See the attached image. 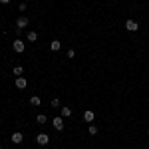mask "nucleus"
<instances>
[{
  "instance_id": "f257e3e1",
  "label": "nucleus",
  "mask_w": 149,
  "mask_h": 149,
  "mask_svg": "<svg viewBox=\"0 0 149 149\" xmlns=\"http://www.w3.org/2000/svg\"><path fill=\"white\" fill-rule=\"evenodd\" d=\"M12 48H14V52H24V50H26V44H24L20 38H16V40L12 42Z\"/></svg>"
},
{
  "instance_id": "f03ea898",
  "label": "nucleus",
  "mask_w": 149,
  "mask_h": 149,
  "mask_svg": "<svg viewBox=\"0 0 149 149\" xmlns=\"http://www.w3.org/2000/svg\"><path fill=\"white\" fill-rule=\"evenodd\" d=\"M125 30H129V32H137L139 24L135 22V20H127V22H125Z\"/></svg>"
},
{
  "instance_id": "7ed1b4c3",
  "label": "nucleus",
  "mask_w": 149,
  "mask_h": 149,
  "mask_svg": "<svg viewBox=\"0 0 149 149\" xmlns=\"http://www.w3.org/2000/svg\"><path fill=\"white\" fill-rule=\"evenodd\" d=\"M28 24H30V20H28L26 16H20V18L16 20V28H20V30H24V28H26Z\"/></svg>"
},
{
  "instance_id": "20e7f679",
  "label": "nucleus",
  "mask_w": 149,
  "mask_h": 149,
  "mask_svg": "<svg viewBox=\"0 0 149 149\" xmlns=\"http://www.w3.org/2000/svg\"><path fill=\"white\" fill-rule=\"evenodd\" d=\"M36 141H38V145H48V143H50V137H48L46 133H38Z\"/></svg>"
},
{
  "instance_id": "39448f33",
  "label": "nucleus",
  "mask_w": 149,
  "mask_h": 149,
  "mask_svg": "<svg viewBox=\"0 0 149 149\" xmlns=\"http://www.w3.org/2000/svg\"><path fill=\"white\" fill-rule=\"evenodd\" d=\"M26 86H28V80H26V78H22V76L16 78V88H18V90H24Z\"/></svg>"
},
{
  "instance_id": "423d86ee",
  "label": "nucleus",
  "mask_w": 149,
  "mask_h": 149,
  "mask_svg": "<svg viewBox=\"0 0 149 149\" xmlns=\"http://www.w3.org/2000/svg\"><path fill=\"white\" fill-rule=\"evenodd\" d=\"M54 127H56L58 131H62L64 129V119L62 117H54Z\"/></svg>"
},
{
  "instance_id": "0eeeda50",
  "label": "nucleus",
  "mask_w": 149,
  "mask_h": 149,
  "mask_svg": "<svg viewBox=\"0 0 149 149\" xmlns=\"http://www.w3.org/2000/svg\"><path fill=\"white\" fill-rule=\"evenodd\" d=\"M60 48H62V42H58V40H52V42H50V50H52V52H58Z\"/></svg>"
},
{
  "instance_id": "6e6552de",
  "label": "nucleus",
  "mask_w": 149,
  "mask_h": 149,
  "mask_svg": "<svg viewBox=\"0 0 149 149\" xmlns=\"http://www.w3.org/2000/svg\"><path fill=\"white\" fill-rule=\"evenodd\" d=\"M22 133L20 131H16V133H12V143H22Z\"/></svg>"
},
{
  "instance_id": "1a4fd4ad",
  "label": "nucleus",
  "mask_w": 149,
  "mask_h": 149,
  "mask_svg": "<svg viewBox=\"0 0 149 149\" xmlns=\"http://www.w3.org/2000/svg\"><path fill=\"white\" fill-rule=\"evenodd\" d=\"M93 117H95V113H93L92 109H88V111H84V119H86V121H93Z\"/></svg>"
},
{
  "instance_id": "9d476101",
  "label": "nucleus",
  "mask_w": 149,
  "mask_h": 149,
  "mask_svg": "<svg viewBox=\"0 0 149 149\" xmlns=\"http://www.w3.org/2000/svg\"><path fill=\"white\" fill-rule=\"evenodd\" d=\"M30 103H32V105H36V107H40V103H42V100H40L38 95H32V97H30Z\"/></svg>"
},
{
  "instance_id": "9b49d317",
  "label": "nucleus",
  "mask_w": 149,
  "mask_h": 149,
  "mask_svg": "<svg viewBox=\"0 0 149 149\" xmlns=\"http://www.w3.org/2000/svg\"><path fill=\"white\" fill-rule=\"evenodd\" d=\"M72 115V107H62V117H70Z\"/></svg>"
},
{
  "instance_id": "f8f14e48",
  "label": "nucleus",
  "mask_w": 149,
  "mask_h": 149,
  "mask_svg": "<svg viewBox=\"0 0 149 149\" xmlns=\"http://www.w3.org/2000/svg\"><path fill=\"white\" fill-rule=\"evenodd\" d=\"M46 119H48V117L44 113H38V117H36V121H38L40 125H42V123H46Z\"/></svg>"
},
{
  "instance_id": "ddd939ff",
  "label": "nucleus",
  "mask_w": 149,
  "mask_h": 149,
  "mask_svg": "<svg viewBox=\"0 0 149 149\" xmlns=\"http://www.w3.org/2000/svg\"><path fill=\"white\" fill-rule=\"evenodd\" d=\"M28 40H30V42H36V40H38V34H36V32H28Z\"/></svg>"
},
{
  "instance_id": "4468645a",
  "label": "nucleus",
  "mask_w": 149,
  "mask_h": 149,
  "mask_svg": "<svg viewBox=\"0 0 149 149\" xmlns=\"http://www.w3.org/2000/svg\"><path fill=\"white\" fill-rule=\"evenodd\" d=\"M22 66H16V68H14V76H18V78H20V76H22Z\"/></svg>"
},
{
  "instance_id": "2eb2a0df",
  "label": "nucleus",
  "mask_w": 149,
  "mask_h": 149,
  "mask_svg": "<svg viewBox=\"0 0 149 149\" xmlns=\"http://www.w3.org/2000/svg\"><path fill=\"white\" fill-rule=\"evenodd\" d=\"M100 129H97V125H90V135H95Z\"/></svg>"
},
{
  "instance_id": "dca6fc26",
  "label": "nucleus",
  "mask_w": 149,
  "mask_h": 149,
  "mask_svg": "<svg viewBox=\"0 0 149 149\" xmlns=\"http://www.w3.org/2000/svg\"><path fill=\"white\" fill-rule=\"evenodd\" d=\"M50 105H52V107H60V100H58V97H54V100H52V103H50Z\"/></svg>"
},
{
  "instance_id": "f3484780",
  "label": "nucleus",
  "mask_w": 149,
  "mask_h": 149,
  "mask_svg": "<svg viewBox=\"0 0 149 149\" xmlns=\"http://www.w3.org/2000/svg\"><path fill=\"white\" fill-rule=\"evenodd\" d=\"M18 8H20V12H24V10H26V2H20V6H18Z\"/></svg>"
},
{
  "instance_id": "a211bd4d",
  "label": "nucleus",
  "mask_w": 149,
  "mask_h": 149,
  "mask_svg": "<svg viewBox=\"0 0 149 149\" xmlns=\"http://www.w3.org/2000/svg\"><path fill=\"white\" fill-rule=\"evenodd\" d=\"M12 0H0V4H10Z\"/></svg>"
},
{
  "instance_id": "6ab92c4d",
  "label": "nucleus",
  "mask_w": 149,
  "mask_h": 149,
  "mask_svg": "<svg viewBox=\"0 0 149 149\" xmlns=\"http://www.w3.org/2000/svg\"><path fill=\"white\" fill-rule=\"evenodd\" d=\"M147 135H149V129H147Z\"/></svg>"
},
{
  "instance_id": "aec40b11",
  "label": "nucleus",
  "mask_w": 149,
  "mask_h": 149,
  "mask_svg": "<svg viewBox=\"0 0 149 149\" xmlns=\"http://www.w3.org/2000/svg\"><path fill=\"white\" fill-rule=\"evenodd\" d=\"M0 149H2V145H0Z\"/></svg>"
},
{
  "instance_id": "412c9836",
  "label": "nucleus",
  "mask_w": 149,
  "mask_h": 149,
  "mask_svg": "<svg viewBox=\"0 0 149 149\" xmlns=\"http://www.w3.org/2000/svg\"><path fill=\"white\" fill-rule=\"evenodd\" d=\"M123 2H125V0H123Z\"/></svg>"
}]
</instances>
